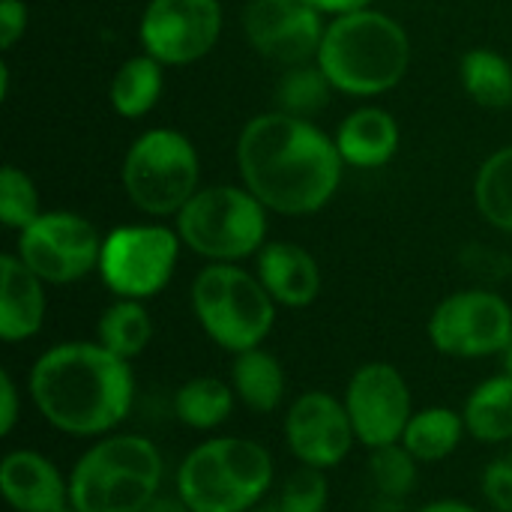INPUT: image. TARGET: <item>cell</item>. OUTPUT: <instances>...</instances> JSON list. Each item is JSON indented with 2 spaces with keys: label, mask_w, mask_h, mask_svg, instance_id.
I'll list each match as a JSON object with an SVG mask.
<instances>
[{
  "label": "cell",
  "mask_w": 512,
  "mask_h": 512,
  "mask_svg": "<svg viewBox=\"0 0 512 512\" xmlns=\"http://www.w3.org/2000/svg\"><path fill=\"white\" fill-rule=\"evenodd\" d=\"M465 429L474 441L498 447L512 441V375L498 372L480 381L462 408Z\"/></svg>",
  "instance_id": "cell-22"
},
{
  "label": "cell",
  "mask_w": 512,
  "mask_h": 512,
  "mask_svg": "<svg viewBox=\"0 0 512 512\" xmlns=\"http://www.w3.org/2000/svg\"><path fill=\"white\" fill-rule=\"evenodd\" d=\"M21 420V393L9 369L0 372V438H9Z\"/></svg>",
  "instance_id": "cell-34"
},
{
  "label": "cell",
  "mask_w": 512,
  "mask_h": 512,
  "mask_svg": "<svg viewBox=\"0 0 512 512\" xmlns=\"http://www.w3.org/2000/svg\"><path fill=\"white\" fill-rule=\"evenodd\" d=\"M228 381L237 393V402L255 414H273L285 405V393H288L285 366L264 345L234 354Z\"/></svg>",
  "instance_id": "cell-20"
},
{
  "label": "cell",
  "mask_w": 512,
  "mask_h": 512,
  "mask_svg": "<svg viewBox=\"0 0 512 512\" xmlns=\"http://www.w3.org/2000/svg\"><path fill=\"white\" fill-rule=\"evenodd\" d=\"M477 213L498 231L512 234V144L495 150L474 177Z\"/></svg>",
  "instance_id": "cell-27"
},
{
  "label": "cell",
  "mask_w": 512,
  "mask_h": 512,
  "mask_svg": "<svg viewBox=\"0 0 512 512\" xmlns=\"http://www.w3.org/2000/svg\"><path fill=\"white\" fill-rule=\"evenodd\" d=\"M153 318L141 300H114L96 321V342L123 360H135L150 348Z\"/></svg>",
  "instance_id": "cell-26"
},
{
  "label": "cell",
  "mask_w": 512,
  "mask_h": 512,
  "mask_svg": "<svg viewBox=\"0 0 512 512\" xmlns=\"http://www.w3.org/2000/svg\"><path fill=\"white\" fill-rule=\"evenodd\" d=\"M303 3H309V6H312V9H318L321 15H333V18H339V15H348V12L369 9L375 0H303Z\"/></svg>",
  "instance_id": "cell-35"
},
{
  "label": "cell",
  "mask_w": 512,
  "mask_h": 512,
  "mask_svg": "<svg viewBox=\"0 0 512 512\" xmlns=\"http://www.w3.org/2000/svg\"><path fill=\"white\" fill-rule=\"evenodd\" d=\"M333 93L336 87L330 84V78L315 60L300 66H285V72L276 81V111L312 120L327 108Z\"/></svg>",
  "instance_id": "cell-28"
},
{
  "label": "cell",
  "mask_w": 512,
  "mask_h": 512,
  "mask_svg": "<svg viewBox=\"0 0 512 512\" xmlns=\"http://www.w3.org/2000/svg\"><path fill=\"white\" fill-rule=\"evenodd\" d=\"M60 512H78V510H75V507L69 504V507H63V510H60Z\"/></svg>",
  "instance_id": "cell-40"
},
{
  "label": "cell",
  "mask_w": 512,
  "mask_h": 512,
  "mask_svg": "<svg viewBox=\"0 0 512 512\" xmlns=\"http://www.w3.org/2000/svg\"><path fill=\"white\" fill-rule=\"evenodd\" d=\"M165 459L135 432L96 438L69 471V504L78 512H141L162 495Z\"/></svg>",
  "instance_id": "cell-5"
},
{
  "label": "cell",
  "mask_w": 512,
  "mask_h": 512,
  "mask_svg": "<svg viewBox=\"0 0 512 512\" xmlns=\"http://www.w3.org/2000/svg\"><path fill=\"white\" fill-rule=\"evenodd\" d=\"M162 90H165V66L147 51H141L117 66L108 87V102L114 114L126 120H138L156 108Z\"/></svg>",
  "instance_id": "cell-24"
},
{
  "label": "cell",
  "mask_w": 512,
  "mask_h": 512,
  "mask_svg": "<svg viewBox=\"0 0 512 512\" xmlns=\"http://www.w3.org/2000/svg\"><path fill=\"white\" fill-rule=\"evenodd\" d=\"M141 512H192L183 501H180V495L174 492V495H156L147 507Z\"/></svg>",
  "instance_id": "cell-36"
},
{
  "label": "cell",
  "mask_w": 512,
  "mask_h": 512,
  "mask_svg": "<svg viewBox=\"0 0 512 512\" xmlns=\"http://www.w3.org/2000/svg\"><path fill=\"white\" fill-rule=\"evenodd\" d=\"M276 501L282 512H327V504H330L327 471L300 465L282 480Z\"/></svg>",
  "instance_id": "cell-31"
},
{
  "label": "cell",
  "mask_w": 512,
  "mask_h": 512,
  "mask_svg": "<svg viewBox=\"0 0 512 512\" xmlns=\"http://www.w3.org/2000/svg\"><path fill=\"white\" fill-rule=\"evenodd\" d=\"M27 33V6L24 0H0V48L12 51Z\"/></svg>",
  "instance_id": "cell-33"
},
{
  "label": "cell",
  "mask_w": 512,
  "mask_h": 512,
  "mask_svg": "<svg viewBox=\"0 0 512 512\" xmlns=\"http://www.w3.org/2000/svg\"><path fill=\"white\" fill-rule=\"evenodd\" d=\"M462 90L480 108H510L512 105V63L495 48H471L459 63Z\"/></svg>",
  "instance_id": "cell-25"
},
{
  "label": "cell",
  "mask_w": 512,
  "mask_h": 512,
  "mask_svg": "<svg viewBox=\"0 0 512 512\" xmlns=\"http://www.w3.org/2000/svg\"><path fill=\"white\" fill-rule=\"evenodd\" d=\"M465 435H468V429H465L462 411H453L447 405H432V408L414 411L399 444L420 465H435V462L450 459L462 447Z\"/></svg>",
  "instance_id": "cell-23"
},
{
  "label": "cell",
  "mask_w": 512,
  "mask_h": 512,
  "mask_svg": "<svg viewBox=\"0 0 512 512\" xmlns=\"http://www.w3.org/2000/svg\"><path fill=\"white\" fill-rule=\"evenodd\" d=\"M345 411L351 417L357 444L378 450L399 444L408 420L414 417V396L405 375L384 360L363 363L345 384Z\"/></svg>",
  "instance_id": "cell-13"
},
{
  "label": "cell",
  "mask_w": 512,
  "mask_h": 512,
  "mask_svg": "<svg viewBox=\"0 0 512 512\" xmlns=\"http://www.w3.org/2000/svg\"><path fill=\"white\" fill-rule=\"evenodd\" d=\"M189 300L204 336L231 357L261 348L273 333L279 309L261 279L240 264L201 267L192 282Z\"/></svg>",
  "instance_id": "cell-6"
},
{
  "label": "cell",
  "mask_w": 512,
  "mask_h": 512,
  "mask_svg": "<svg viewBox=\"0 0 512 512\" xmlns=\"http://www.w3.org/2000/svg\"><path fill=\"white\" fill-rule=\"evenodd\" d=\"M501 360V372H507V375H512V342L504 348V354L498 357Z\"/></svg>",
  "instance_id": "cell-38"
},
{
  "label": "cell",
  "mask_w": 512,
  "mask_h": 512,
  "mask_svg": "<svg viewBox=\"0 0 512 512\" xmlns=\"http://www.w3.org/2000/svg\"><path fill=\"white\" fill-rule=\"evenodd\" d=\"M324 30V15L303 0H249L243 9V33L249 45L282 66L312 63Z\"/></svg>",
  "instance_id": "cell-15"
},
{
  "label": "cell",
  "mask_w": 512,
  "mask_h": 512,
  "mask_svg": "<svg viewBox=\"0 0 512 512\" xmlns=\"http://www.w3.org/2000/svg\"><path fill=\"white\" fill-rule=\"evenodd\" d=\"M252 512H282V507H279V501H276V498H267V501H261V504H258Z\"/></svg>",
  "instance_id": "cell-39"
},
{
  "label": "cell",
  "mask_w": 512,
  "mask_h": 512,
  "mask_svg": "<svg viewBox=\"0 0 512 512\" xmlns=\"http://www.w3.org/2000/svg\"><path fill=\"white\" fill-rule=\"evenodd\" d=\"M222 27L219 0H150L138 21V39L162 66H189L219 45Z\"/></svg>",
  "instance_id": "cell-12"
},
{
  "label": "cell",
  "mask_w": 512,
  "mask_h": 512,
  "mask_svg": "<svg viewBox=\"0 0 512 512\" xmlns=\"http://www.w3.org/2000/svg\"><path fill=\"white\" fill-rule=\"evenodd\" d=\"M369 477L375 492L384 501L402 504L420 477V462L402 447V444H387L378 450H369Z\"/></svg>",
  "instance_id": "cell-29"
},
{
  "label": "cell",
  "mask_w": 512,
  "mask_h": 512,
  "mask_svg": "<svg viewBox=\"0 0 512 512\" xmlns=\"http://www.w3.org/2000/svg\"><path fill=\"white\" fill-rule=\"evenodd\" d=\"M315 63L336 93L381 96L396 90L411 69V36L393 15L369 6L327 24Z\"/></svg>",
  "instance_id": "cell-3"
},
{
  "label": "cell",
  "mask_w": 512,
  "mask_h": 512,
  "mask_svg": "<svg viewBox=\"0 0 512 512\" xmlns=\"http://www.w3.org/2000/svg\"><path fill=\"white\" fill-rule=\"evenodd\" d=\"M48 315L45 282L15 255H0V339L6 345L39 336Z\"/></svg>",
  "instance_id": "cell-18"
},
{
  "label": "cell",
  "mask_w": 512,
  "mask_h": 512,
  "mask_svg": "<svg viewBox=\"0 0 512 512\" xmlns=\"http://www.w3.org/2000/svg\"><path fill=\"white\" fill-rule=\"evenodd\" d=\"M483 498L495 512H512V453L489 462L480 480Z\"/></svg>",
  "instance_id": "cell-32"
},
{
  "label": "cell",
  "mask_w": 512,
  "mask_h": 512,
  "mask_svg": "<svg viewBox=\"0 0 512 512\" xmlns=\"http://www.w3.org/2000/svg\"><path fill=\"white\" fill-rule=\"evenodd\" d=\"M120 180L138 213L153 219L177 216L201 189V159L189 135L180 129L156 126L129 144Z\"/></svg>",
  "instance_id": "cell-8"
},
{
  "label": "cell",
  "mask_w": 512,
  "mask_h": 512,
  "mask_svg": "<svg viewBox=\"0 0 512 512\" xmlns=\"http://www.w3.org/2000/svg\"><path fill=\"white\" fill-rule=\"evenodd\" d=\"M240 183L279 216H315L342 186L336 141L306 117L255 114L237 138Z\"/></svg>",
  "instance_id": "cell-1"
},
{
  "label": "cell",
  "mask_w": 512,
  "mask_h": 512,
  "mask_svg": "<svg viewBox=\"0 0 512 512\" xmlns=\"http://www.w3.org/2000/svg\"><path fill=\"white\" fill-rule=\"evenodd\" d=\"M33 411L60 435L96 441L117 432L135 408L132 363L99 342H57L27 375Z\"/></svg>",
  "instance_id": "cell-2"
},
{
  "label": "cell",
  "mask_w": 512,
  "mask_h": 512,
  "mask_svg": "<svg viewBox=\"0 0 512 512\" xmlns=\"http://www.w3.org/2000/svg\"><path fill=\"white\" fill-rule=\"evenodd\" d=\"M15 255L45 285H75L99 270L102 234L72 210H45L33 225L18 231Z\"/></svg>",
  "instance_id": "cell-11"
},
{
  "label": "cell",
  "mask_w": 512,
  "mask_h": 512,
  "mask_svg": "<svg viewBox=\"0 0 512 512\" xmlns=\"http://www.w3.org/2000/svg\"><path fill=\"white\" fill-rule=\"evenodd\" d=\"M414 512H480L474 504H468V501H456V498H441V501H432V504H426V507H420V510Z\"/></svg>",
  "instance_id": "cell-37"
},
{
  "label": "cell",
  "mask_w": 512,
  "mask_h": 512,
  "mask_svg": "<svg viewBox=\"0 0 512 512\" xmlns=\"http://www.w3.org/2000/svg\"><path fill=\"white\" fill-rule=\"evenodd\" d=\"M237 408V393L231 381L216 375H195L174 390L171 411L180 426L192 432H216L222 429Z\"/></svg>",
  "instance_id": "cell-21"
},
{
  "label": "cell",
  "mask_w": 512,
  "mask_h": 512,
  "mask_svg": "<svg viewBox=\"0 0 512 512\" xmlns=\"http://www.w3.org/2000/svg\"><path fill=\"white\" fill-rule=\"evenodd\" d=\"M426 330L432 348L444 357H501L512 342V306L498 291L465 288L435 306Z\"/></svg>",
  "instance_id": "cell-10"
},
{
  "label": "cell",
  "mask_w": 512,
  "mask_h": 512,
  "mask_svg": "<svg viewBox=\"0 0 512 512\" xmlns=\"http://www.w3.org/2000/svg\"><path fill=\"white\" fill-rule=\"evenodd\" d=\"M39 189L33 177L18 165H3L0 171V222L9 231H24L42 216Z\"/></svg>",
  "instance_id": "cell-30"
},
{
  "label": "cell",
  "mask_w": 512,
  "mask_h": 512,
  "mask_svg": "<svg viewBox=\"0 0 512 512\" xmlns=\"http://www.w3.org/2000/svg\"><path fill=\"white\" fill-rule=\"evenodd\" d=\"M282 435L297 465L318 471L339 468L357 444L345 402L327 390L300 393L285 411Z\"/></svg>",
  "instance_id": "cell-14"
},
{
  "label": "cell",
  "mask_w": 512,
  "mask_h": 512,
  "mask_svg": "<svg viewBox=\"0 0 512 512\" xmlns=\"http://www.w3.org/2000/svg\"><path fill=\"white\" fill-rule=\"evenodd\" d=\"M183 240L162 222L120 225L102 237L99 279L120 300H150L168 288Z\"/></svg>",
  "instance_id": "cell-9"
},
{
  "label": "cell",
  "mask_w": 512,
  "mask_h": 512,
  "mask_svg": "<svg viewBox=\"0 0 512 512\" xmlns=\"http://www.w3.org/2000/svg\"><path fill=\"white\" fill-rule=\"evenodd\" d=\"M333 141L348 168L372 171V168H384L399 153L402 129L387 108L360 105L351 114H345Z\"/></svg>",
  "instance_id": "cell-19"
},
{
  "label": "cell",
  "mask_w": 512,
  "mask_h": 512,
  "mask_svg": "<svg viewBox=\"0 0 512 512\" xmlns=\"http://www.w3.org/2000/svg\"><path fill=\"white\" fill-rule=\"evenodd\" d=\"M276 465L255 438L216 435L195 444L174 471V492L192 512H252L267 501Z\"/></svg>",
  "instance_id": "cell-4"
},
{
  "label": "cell",
  "mask_w": 512,
  "mask_h": 512,
  "mask_svg": "<svg viewBox=\"0 0 512 512\" xmlns=\"http://www.w3.org/2000/svg\"><path fill=\"white\" fill-rule=\"evenodd\" d=\"M0 495L15 512H60L69 507V474L39 450H9L0 462Z\"/></svg>",
  "instance_id": "cell-16"
},
{
  "label": "cell",
  "mask_w": 512,
  "mask_h": 512,
  "mask_svg": "<svg viewBox=\"0 0 512 512\" xmlns=\"http://www.w3.org/2000/svg\"><path fill=\"white\" fill-rule=\"evenodd\" d=\"M255 276L282 309H306L321 294L315 255L291 240H267L255 255Z\"/></svg>",
  "instance_id": "cell-17"
},
{
  "label": "cell",
  "mask_w": 512,
  "mask_h": 512,
  "mask_svg": "<svg viewBox=\"0 0 512 512\" xmlns=\"http://www.w3.org/2000/svg\"><path fill=\"white\" fill-rule=\"evenodd\" d=\"M267 207L240 183L201 186L174 216L186 249L210 264H240L267 243Z\"/></svg>",
  "instance_id": "cell-7"
}]
</instances>
